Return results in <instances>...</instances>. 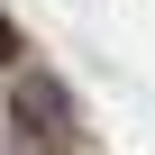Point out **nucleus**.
<instances>
[{"instance_id": "nucleus-1", "label": "nucleus", "mask_w": 155, "mask_h": 155, "mask_svg": "<svg viewBox=\"0 0 155 155\" xmlns=\"http://www.w3.org/2000/svg\"><path fill=\"white\" fill-rule=\"evenodd\" d=\"M9 128H18L37 155H64V137H73V91L55 82V73H18V91H9Z\"/></svg>"}, {"instance_id": "nucleus-2", "label": "nucleus", "mask_w": 155, "mask_h": 155, "mask_svg": "<svg viewBox=\"0 0 155 155\" xmlns=\"http://www.w3.org/2000/svg\"><path fill=\"white\" fill-rule=\"evenodd\" d=\"M0 64H18V28H9V18H0Z\"/></svg>"}]
</instances>
